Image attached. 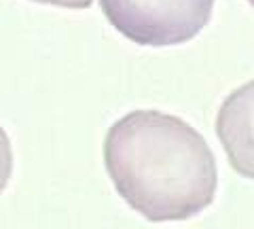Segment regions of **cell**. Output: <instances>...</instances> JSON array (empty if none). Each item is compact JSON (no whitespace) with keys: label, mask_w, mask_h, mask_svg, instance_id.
<instances>
[{"label":"cell","mask_w":254,"mask_h":229,"mask_svg":"<svg viewBox=\"0 0 254 229\" xmlns=\"http://www.w3.org/2000/svg\"><path fill=\"white\" fill-rule=\"evenodd\" d=\"M104 163L119 195L153 223L199 215L218 189L216 159L203 136L159 110L119 119L106 134Z\"/></svg>","instance_id":"cell-1"},{"label":"cell","mask_w":254,"mask_h":229,"mask_svg":"<svg viewBox=\"0 0 254 229\" xmlns=\"http://www.w3.org/2000/svg\"><path fill=\"white\" fill-rule=\"evenodd\" d=\"M106 19L125 38L148 47L180 45L205 28L214 0H100Z\"/></svg>","instance_id":"cell-2"},{"label":"cell","mask_w":254,"mask_h":229,"mask_svg":"<svg viewBox=\"0 0 254 229\" xmlns=\"http://www.w3.org/2000/svg\"><path fill=\"white\" fill-rule=\"evenodd\" d=\"M216 134L231 168L254 178V81L235 89L216 117Z\"/></svg>","instance_id":"cell-3"},{"label":"cell","mask_w":254,"mask_h":229,"mask_svg":"<svg viewBox=\"0 0 254 229\" xmlns=\"http://www.w3.org/2000/svg\"><path fill=\"white\" fill-rule=\"evenodd\" d=\"M13 172V149H11V140L6 136V132L0 128V193L4 191L6 183L11 178Z\"/></svg>","instance_id":"cell-4"},{"label":"cell","mask_w":254,"mask_h":229,"mask_svg":"<svg viewBox=\"0 0 254 229\" xmlns=\"http://www.w3.org/2000/svg\"><path fill=\"white\" fill-rule=\"evenodd\" d=\"M41 4H53V6H64V9H89L93 0H34Z\"/></svg>","instance_id":"cell-5"},{"label":"cell","mask_w":254,"mask_h":229,"mask_svg":"<svg viewBox=\"0 0 254 229\" xmlns=\"http://www.w3.org/2000/svg\"><path fill=\"white\" fill-rule=\"evenodd\" d=\"M248 2H250V4H252V6H254V0H248Z\"/></svg>","instance_id":"cell-6"}]
</instances>
